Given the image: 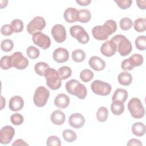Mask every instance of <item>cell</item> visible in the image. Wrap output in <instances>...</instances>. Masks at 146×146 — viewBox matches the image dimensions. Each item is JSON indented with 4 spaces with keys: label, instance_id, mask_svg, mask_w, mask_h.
Masks as SVG:
<instances>
[{
    "label": "cell",
    "instance_id": "6da1fadb",
    "mask_svg": "<svg viewBox=\"0 0 146 146\" xmlns=\"http://www.w3.org/2000/svg\"><path fill=\"white\" fill-rule=\"evenodd\" d=\"M117 30V24L112 19L107 20L103 25H98L93 27L92 34L94 38L98 40H105Z\"/></svg>",
    "mask_w": 146,
    "mask_h": 146
},
{
    "label": "cell",
    "instance_id": "7a4b0ae2",
    "mask_svg": "<svg viewBox=\"0 0 146 146\" xmlns=\"http://www.w3.org/2000/svg\"><path fill=\"white\" fill-rule=\"evenodd\" d=\"M117 46V51L120 55L124 56L129 55L132 49L131 42L123 35L117 34L113 36L111 39Z\"/></svg>",
    "mask_w": 146,
    "mask_h": 146
},
{
    "label": "cell",
    "instance_id": "3957f363",
    "mask_svg": "<svg viewBox=\"0 0 146 146\" xmlns=\"http://www.w3.org/2000/svg\"><path fill=\"white\" fill-rule=\"evenodd\" d=\"M44 76L46 79L47 86L52 90L59 89L62 84V80L59 78L58 71L53 68H47L44 74Z\"/></svg>",
    "mask_w": 146,
    "mask_h": 146
},
{
    "label": "cell",
    "instance_id": "277c9868",
    "mask_svg": "<svg viewBox=\"0 0 146 146\" xmlns=\"http://www.w3.org/2000/svg\"><path fill=\"white\" fill-rule=\"evenodd\" d=\"M127 107L131 116L135 119H141L144 117L145 110L139 98H133L131 99Z\"/></svg>",
    "mask_w": 146,
    "mask_h": 146
},
{
    "label": "cell",
    "instance_id": "5b68a950",
    "mask_svg": "<svg viewBox=\"0 0 146 146\" xmlns=\"http://www.w3.org/2000/svg\"><path fill=\"white\" fill-rule=\"evenodd\" d=\"M49 96L48 90L43 86H39L35 91L33 97L34 103L38 107H42L47 103Z\"/></svg>",
    "mask_w": 146,
    "mask_h": 146
},
{
    "label": "cell",
    "instance_id": "8992f818",
    "mask_svg": "<svg viewBox=\"0 0 146 146\" xmlns=\"http://www.w3.org/2000/svg\"><path fill=\"white\" fill-rule=\"evenodd\" d=\"M70 33L71 35L80 43L86 44L90 40L88 34L83 27L79 25L72 26L70 29Z\"/></svg>",
    "mask_w": 146,
    "mask_h": 146
},
{
    "label": "cell",
    "instance_id": "52a82bcc",
    "mask_svg": "<svg viewBox=\"0 0 146 146\" xmlns=\"http://www.w3.org/2000/svg\"><path fill=\"white\" fill-rule=\"evenodd\" d=\"M91 87L94 94L100 96H107L112 90V87L109 83L100 80H94L91 83Z\"/></svg>",
    "mask_w": 146,
    "mask_h": 146
},
{
    "label": "cell",
    "instance_id": "ba28073f",
    "mask_svg": "<svg viewBox=\"0 0 146 146\" xmlns=\"http://www.w3.org/2000/svg\"><path fill=\"white\" fill-rule=\"evenodd\" d=\"M46 26L44 19L40 16H36L27 25V31L30 34H34L36 32L42 31Z\"/></svg>",
    "mask_w": 146,
    "mask_h": 146
},
{
    "label": "cell",
    "instance_id": "9c48e42d",
    "mask_svg": "<svg viewBox=\"0 0 146 146\" xmlns=\"http://www.w3.org/2000/svg\"><path fill=\"white\" fill-rule=\"evenodd\" d=\"M10 58L12 67L18 70H23L26 68L29 64L28 59L25 57L21 52L17 51L14 52L10 56Z\"/></svg>",
    "mask_w": 146,
    "mask_h": 146
},
{
    "label": "cell",
    "instance_id": "30bf717a",
    "mask_svg": "<svg viewBox=\"0 0 146 146\" xmlns=\"http://www.w3.org/2000/svg\"><path fill=\"white\" fill-rule=\"evenodd\" d=\"M32 39L35 45L43 50L47 49L51 45V40L49 36L40 31L33 34Z\"/></svg>",
    "mask_w": 146,
    "mask_h": 146
},
{
    "label": "cell",
    "instance_id": "8fae6325",
    "mask_svg": "<svg viewBox=\"0 0 146 146\" xmlns=\"http://www.w3.org/2000/svg\"><path fill=\"white\" fill-rule=\"evenodd\" d=\"M15 135V129L10 125L3 127L0 131V143L7 144L10 143Z\"/></svg>",
    "mask_w": 146,
    "mask_h": 146
},
{
    "label": "cell",
    "instance_id": "7c38bea8",
    "mask_svg": "<svg viewBox=\"0 0 146 146\" xmlns=\"http://www.w3.org/2000/svg\"><path fill=\"white\" fill-rule=\"evenodd\" d=\"M51 34L58 43H62L66 39V29L62 25H55L51 29Z\"/></svg>",
    "mask_w": 146,
    "mask_h": 146
},
{
    "label": "cell",
    "instance_id": "4fadbf2b",
    "mask_svg": "<svg viewBox=\"0 0 146 146\" xmlns=\"http://www.w3.org/2000/svg\"><path fill=\"white\" fill-rule=\"evenodd\" d=\"M117 51V46L111 39L104 42L100 47L101 53L107 57H110L115 54Z\"/></svg>",
    "mask_w": 146,
    "mask_h": 146
},
{
    "label": "cell",
    "instance_id": "5bb4252c",
    "mask_svg": "<svg viewBox=\"0 0 146 146\" xmlns=\"http://www.w3.org/2000/svg\"><path fill=\"white\" fill-rule=\"evenodd\" d=\"M54 60L58 63H64L69 58V52L65 48L58 47L55 49L52 54Z\"/></svg>",
    "mask_w": 146,
    "mask_h": 146
},
{
    "label": "cell",
    "instance_id": "9a60e30c",
    "mask_svg": "<svg viewBox=\"0 0 146 146\" xmlns=\"http://www.w3.org/2000/svg\"><path fill=\"white\" fill-rule=\"evenodd\" d=\"M68 123L70 126L74 128H80L85 123L84 116L79 113H74L70 115L68 119Z\"/></svg>",
    "mask_w": 146,
    "mask_h": 146
},
{
    "label": "cell",
    "instance_id": "2e32d148",
    "mask_svg": "<svg viewBox=\"0 0 146 146\" xmlns=\"http://www.w3.org/2000/svg\"><path fill=\"white\" fill-rule=\"evenodd\" d=\"M88 63L90 66L95 71H100L104 69L106 67L105 62L97 56H93L89 59Z\"/></svg>",
    "mask_w": 146,
    "mask_h": 146
},
{
    "label": "cell",
    "instance_id": "e0dca14e",
    "mask_svg": "<svg viewBox=\"0 0 146 146\" xmlns=\"http://www.w3.org/2000/svg\"><path fill=\"white\" fill-rule=\"evenodd\" d=\"M24 106V101L22 97L19 96H14L10 98L9 103V107L13 111H18L21 110Z\"/></svg>",
    "mask_w": 146,
    "mask_h": 146
},
{
    "label": "cell",
    "instance_id": "ac0fdd59",
    "mask_svg": "<svg viewBox=\"0 0 146 146\" xmlns=\"http://www.w3.org/2000/svg\"><path fill=\"white\" fill-rule=\"evenodd\" d=\"M54 104L59 108H65L70 104V98L65 94H58L54 99Z\"/></svg>",
    "mask_w": 146,
    "mask_h": 146
},
{
    "label": "cell",
    "instance_id": "d6986e66",
    "mask_svg": "<svg viewBox=\"0 0 146 146\" xmlns=\"http://www.w3.org/2000/svg\"><path fill=\"white\" fill-rule=\"evenodd\" d=\"M50 119L53 124L57 125H62L64 123L66 120L65 114L59 110H55L51 113Z\"/></svg>",
    "mask_w": 146,
    "mask_h": 146
},
{
    "label": "cell",
    "instance_id": "ffe728a7",
    "mask_svg": "<svg viewBox=\"0 0 146 146\" xmlns=\"http://www.w3.org/2000/svg\"><path fill=\"white\" fill-rule=\"evenodd\" d=\"M78 10L76 8H67L63 13V17L65 21L68 23H73L77 21Z\"/></svg>",
    "mask_w": 146,
    "mask_h": 146
},
{
    "label": "cell",
    "instance_id": "44dd1931",
    "mask_svg": "<svg viewBox=\"0 0 146 146\" xmlns=\"http://www.w3.org/2000/svg\"><path fill=\"white\" fill-rule=\"evenodd\" d=\"M128 96V93L125 89L117 88L115 90L114 94L112 95V100L113 101H118L124 103Z\"/></svg>",
    "mask_w": 146,
    "mask_h": 146
},
{
    "label": "cell",
    "instance_id": "7402d4cb",
    "mask_svg": "<svg viewBox=\"0 0 146 146\" xmlns=\"http://www.w3.org/2000/svg\"><path fill=\"white\" fill-rule=\"evenodd\" d=\"M118 82L123 86H127L131 84L132 82V76L128 72H121L117 76Z\"/></svg>",
    "mask_w": 146,
    "mask_h": 146
},
{
    "label": "cell",
    "instance_id": "603a6c76",
    "mask_svg": "<svg viewBox=\"0 0 146 146\" xmlns=\"http://www.w3.org/2000/svg\"><path fill=\"white\" fill-rule=\"evenodd\" d=\"M131 131L135 136H143L145 133V125L141 122L135 123L132 126Z\"/></svg>",
    "mask_w": 146,
    "mask_h": 146
},
{
    "label": "cell",
    "instance_id": "cb8c5ba5",
    "mask_svg": "<svg viewBox=\"0 0 146 146\" xmlns=\"http://www.w3.org/2000/svg\"><path fill=\"white\" fill-rule=\"evenodd\" d=\"M91 14L90 11L87 9H80L78 10L77 21L82 23H87L90 21Z\"/></svg>",
    "mask_w": 146,
    "mask_h": 146
},
{
    "label": "cell",
    "instance_id": "d4e9b609",
    "mask_svg": "<svg viewBox=\"0 0 146 146\" xmlns=\"http://www.w3.org/2000/svg\"><path fill=\"white\" fill-rule=\"evenodd\" d=\"M111 110L115 115H120L122 114L124 111V103L118 101L112 102L111 105Z\"/></svg>",
    "mask_w": 146,
    "mask_h": 146
},
{
    "label": "cell",
    "instance_id": "484cf974",
    "mask_svg": "<svg viewBox=\"0 0 146 146\" xmlns=\"http://www.w3.org/2000/svg\"><path fill=\"white\" fill-rule=\"evenodd\" d=\"M87 91L84 85L79 83L75 88L74 95H75L80 99H84L87 96Z\"/></svg>",
    "mask_w": 146,
    "mask_h": 146
},
{
    "label": "cell",
    "instance_id": "4316f807",
    "mask_svg": "<svg viewBox=\"0 0 146 146\" xmlns=\"http://www.w3.org/2000/svg\"><path fill=\"white\" fill-rule=\"evenodd\" d=\"M108 116V110L105 107H100L96 112V118L100 122H104Z\"/></svg>",
    "mask_w": 146,
    "mask_h": 146
},
{
    "label": "cell",
    "instance_id": "83f0119b",
    "mask_svg": "<svg viewBox=\"0 0 146 146\" xmlns=\"http://www.w3.org/2000/svg\"><path fill=\"white\" fill-rule=\"evenodd\" d=\"M71 57L75 62H82L86 58V53L81 49H76L72 52Z\"/></svg>",
    "mask_w": 146,
    "mask_h": 146
},
{
    "label": "cell",
    "instance_id": "f1b7e54d",
    "mask_svg": "<svg viewBox=\"0 0 146 146\" xmlns=\"http://www.w3.org/2000/svg\"><path fill=\"white\" fill-rule=\"evenodd\" d=\"M59 78L61 80H65L70 77L72 74V70L68 66H62L58 70Z\"/></svg>",
    "mask_w": 146,
    "mask_h": 146
},
{
    "label": "cell",
    "instance_id": "f546056e",
    "mask_svg": "<svg viewBox=\"0 0 146 146\" xmlns=\"http://www.w3.org/2000/svg\"><path fill=\"white\" fill-rule=\"evenodd\" d=\"M134 29L138 33H143L146 29L145 19L144 18H139L134 22Z\"/></svg>",
    "mask_w": 146,
    "mask_h": 146
},
{
    "label": "cell",
    "instance_id": "4dcf8cb0",
    "mask_svg": "<svg viewBox=\"0 0 146 146\" xmlns=\"http://www.w3.org/2000/svg\"><path fill=\"white\" fill-rule=\"evenodd\" d=\"M62 136L64 140L68 143H72L76 140V133L71 129H65L63 131Z\"/></svg>",
    "mask_w": 146,
    "mask_h": 146
},
{
    "label": "cell",
    "instance_id": "1f68e13d",
    "mask_svg": "<svg viewBox=\"0 0 146 146\" xmlns=\"http://www.w3.org/2000/svg\"><path fill=\"white\" fill-rule=\"evenodd\" d=\"M132 65L135 67H139L143 63V56L139 54H135L128 58Z\"/></svg>",
    "mask_w": 146,
    "mask_h": 146
},
{
    "label": "cell",
    "instance_id": "d6a6232c",
    "mask_svg": "<svg viewBox=\"0 0 146 146\" xmlns=\"http://www.w3.org/2000/svg\"><path fill=\"white\" fill-rule=\"evenodd\" d=\"M48 68L49 66L47 63L43 62H40L35 64L34 66V70L38 75L40 76H44V72Z\"/></svg>",
    "mask_w": 146,
    "mask_h": 146
},
{
    "label": "cell",
    "instance_id": "836d02e7",
    "mask_svg": "<svg viewBox=\"0 0 146 146\" xmlns=\"http://www.w3.org/2000/svg\"><path fill=\"white\" fill-rule=\"evenodd\" d=\"M94 72L89 69H84L80 73V78L83 82L87 83L94 78Z\"/></svg>",
    "mask_w": 146,
    "mask_h": 146
},
{
    "label": "cell",
    "instance_id": "e575fe53",
    "mask_svg": "<svg viewBox=\"0 0 146 146\" xmlns=\"http://www.w3.org/2000/svg\"><path fill=\"white\" fill-rule=\"evenodd\" d=\"M135 46L137 49L144 51L146 48V38L145 35H140L137 36L135 41Z\"/></svg>",
    "mask_w": 146,
    "mask_h": 146
},
{
    "label": "cell",
    "instance_id": "d590c367",
    "mask_svg": "<svg viewBox=\"0 0 146 146\" xmlns=\"http://www.w3.org/2000/svg\"><path fill=\"white\" fill-rule=\"evenodd\" d=\"M119 26L121 29L124 31L129 30L133 26L132 21L128 17H124L120 19Z\"/></svg>",
    "mask_w": 146,
    "mask_h": 146
},
{
    "label": "cell",
    "instance_id": "8d00e7d4",
    "mask_svg": "<svg viewBox=\"0 0 146 146\" xmlns=\"http://www.w3.org/2000/svg\"><path fill=\"white\" fill-rule=\"evenodd\" d=\"M14 47V43L9 39H3L1 43V48L5 52H9L12 50Z\"/></svg>",
    "mask_w": 146,
    "mask_h": 146
},
{
    "label": "cell",
    "instance_id": "74e56055",
    "mask_svg": "<svg viewBox=\"0 0 146 146\" xmlns=\"http://www.w3.org/2000/svg\"><path fill=\"white\" fill-rule=\"evenodd\" d=\"M0 66H1V68L2 70H9L11 67H12L10 56L5 55L2 56L1 59Z\"/></svg>",
    "mask_w": 146,
    "mask_h": 146
},
{
    "label": "cell",
    "instance_id": "f35d334b",
    "mask_svg": "<svg viewBox=\"0 0 146 146\" xmlns=\"http://www.w3.org/2000/svg\"><path fill=\"white\" fill-rule=\"evenodd\" d=\"M11 25L13 27L14 33H18L21 32L23 29V22L19 19H15L11 21Z\"/></svg>",
    "mask_w": 146,
    "mask_h": 146
},
{
    "label": "cell",
    "instance_id": "ab89813d",
    "mask_svg": "<svg viewBox=\"0 0 146 146\" xmlns=\"http://www.w3.org/2000/svg\"><path fill=\"white\" fill-rule=\"evenodd\" d=\"M79 83V82L76 79H71L67 82L66 83V89L67 92L68 94L74 95V90Z\"/></svg>",
    "mask_w": 146,
    "mask_h": 146
},
{
    "label": "cell",
    "instance_id": "60d3db41",
    "mask_svg": "<svg viewBox=\"0 0 146 146\" xmlns=\"http://www.w3.org/2000/svg\"><path fill=\"white\" fill-rule=\"evenodd\" d=\"M26 53L27 56L30 58L32 59H34L39 57L40 52H39V50L38 48L35 47V46H31L27 48Z\"/></svg>",
    "mask_w": 146,
    "mask_h": 146
},
{
    "label": "cell",
    "instance_id": "b9f144b4",
    "mask_svg": "<svg viewBox=\"0 0 146 146\" xmlns=\"http://www.w3.org/2000/svg\"><path fill=\"white\" fill-rule=\"evenodd\" d=\"M10 121L13 124L15 125H19L23 123L24 119L21 114L15 113L10 116Z\"/></svg>",
    "mask_w": 146,
    "mask_h": 146
},
{
    "label": "cell",
    "instance_id": "7bdbcfd3",
    "mask_svg": "<svg viewBox=\"0 0 146 146\" xmlns=\"http://www.w3.org/2000/svg\"><path fill=\"white\" fill-rule=\"evenodd\" d=\"M47 146H60L61 141L60 139L56 136H51L48 137L46 142Z\"/></svg>",
    "mask_w": 146,
    "mask_h": 146
},
{
    "label": "cell",
    "instance_id": "ee69618b",
    "mask_svg": "<svg viewBox=\"0 0 146 146\" xmlns=\"http://www.w3.org/2000/svg\"><path fill=\"white\" fill-rule=\"evenodd\" d=\"M1 34L3 35L9 36L11 35L13 33H14V31L11 25L5 24L2 26L1 29Z\"/></svg>",
    "mask_w": 146,
    "mask_h": 146
},
{
    "label": "cell",
    "instance_id": "f6af8a7d",
    "mask_svg": "<svg viewBox=\"0 0 146 146\" xmlns=\"http://www.w3.org/2000/svg\"><path fill=\"white\" fill-rule=\"evenodd\" d=\"M117 6L121 9H127L129 8L132 3L131 0H121V1H115Z\"/></svg>",
    "mask_w": 146,
    "mask_h": 146
},
{
    "label": "cell",
    "instance_id": "bcb514c9",
    "mask_svg": "<svg viewBox=\"0 0 146 146\" xmlns=\"http://www.w3.org/2000/svg\"><path fill=\"white\" fill-rule=\"evenodd\" d=\"M121 68L125 71H131L134 68V67L131 63L129 59H125L122 61L121 64Z\"/></svg>",
    "mask_w": 146,
    "mask_h": 146
},
{
    "label": "cell",
    "instance_id": "7dc6e473",
    "mask_svg": "<svg viewBox=\"0 0 146 146\" xmlns=\"http://www.w3.org/2000/svg\"><path fill=\"white\" fill-rule=\"evenodd\" d=\"M127 145L128 146H141L142 145V143L141 142L137 139H131L129 140V141L127 143Z\"/></svg>",
    "mask_w": 146,
    "mask_h": 146
},
{
    "label": "cell",
    "instance_id": "c3c4849f",
    "mask_svg": "<svg viewBox=\"0 0 146 146\" xmlns=\"http://www.w3.org/2000/svg\"><path fill=\"white\" fill-rule=\"evenodd\" d=\"M29 144L27 143H26L22 139H17L16 140L13 144L12 145L13 146H19V145H28Z\"/></svg>",
    "mask_w": 146,
    "mask_h": 146
},
{
    "label": "cell",
    "instance_id": "681fc988",
    "mask_svg": "<svg viewBox=\"0 0 146 146\" xmlns=\"http://www.w3.org/2000/svg\"><path fill=\"white\" fill-rule=\"evenodd\" d=\"M136 3L139 8L145 10V4H146V1L143 0V1H136Z\"/></svg>",
    "mask_w": 146,
    "mask_h": 146
},
{
    "label": "cell",
    "instance_id": "f907efd6",
    "mask_svg": "<svg viewBox=\"0 0 146 146\" xmlns=\"http://www.w3.org/2000/svg\"><path fill=\"white\" fill-rule=\"evenodd\" d=\"M76 2L80 6H87L91 2V1L90 0H81L76 1Z\"/></svg>",
    "mask_w": 146,
    "mask_h": 146
},
{
    "label": "cell",
    "instance_id": "816d5d0a",
    "mask_svg": "<svg viewBox=\"0 0 146 146\" xmlns=\"http://www.w3.org/2000/svg\"><path fill=\"white\" fill-rule=\"evenodd\" d=\"M1 99H2V103H1V105H2V107H1V109L2 110L3 107L5 106V104H6V101H5V99L3 98V96H1Z\"/></svg>",
    "mask_w": 146,
    "mask_h": 146
}]
</instances>
